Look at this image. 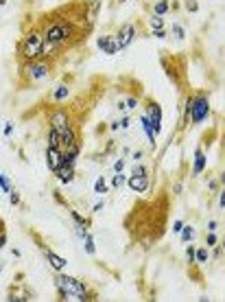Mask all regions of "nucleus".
<instances>
[{"label": "nucleus", "instance_id": "obj_14", "mask_svg": "<svg viewBox=\"0 0 225 302\" xmlns=\"http://www.w3.org/2000/svg\"><path fill=\"white\" fill-rule=\"evenodd\" d=\"M140 125H142V129H144V134H147V140H149V144L151 147H155V138H157V134H155V129H153V125H151V120L144 116H140Z\"/></svg>", "mask_w": 225, "mask_h": 302}, {"label": "nucleus", "instance_id": "obj_8", "mask_svg": "<svg viewBox=\"0 0 225 302\" xmlns=\"http://www.w3.org/2000/svg\"><path fill=\"white\" fill-rule=\"evenodd\" d=\"M144 116L151 120L155 134H160L162 131V105L155 103V101H147V112H144Z\"/></svg>", "mask_w": 225, "mask_h": 302}, {"label": "nucleus", "instance_id": "obj_42", "mask_svg": "<svg viewBox=\"0 0 225 302\" xmlns=\"http://www.w3.org/2000/svg\"><path fill=\"white\" fill-rule=\"evenodd\" d=\"M179 193H181V182H177L173 186V195H179Z\"/></svg>", "mask_w": 225, "mask_h": 302}, {"label": "nucleus", "instance_id": "obj_1", "mask_svg": "<svg viewBox=\"0 0 225 302\" xmlns=\"http://www.w3.org/2000/svg\"><path fill=\"white\" fill-rule=\"evenodd\" d=\"M79 27L75 24V20L66 16H57L51 18L44 29H42V35H44V57H53L62 51V46H68L70 42L77 40Z\"/></svg>", "mask_w": 225, "mask_h": 302}, {"label": "nucleus", "instance_id": "obj_40", "mask_svg": "<svg viewBox=\"0 0 225 302\" xmlns=\"http://www.w3.org/2000/svg\"><path fill=\"white\" fill-rule=\"evenodd\" d=\"M216 228H218V223H216L214 219L208 221V230H210V232H216Z\"/></svg>", "mask_w": 225, "mask_h": 302}, {"label": "nucleus", "instance_id": "obj_13", "mask_svg": "<svg viewBox=\"0 0 225 302\" xmlns=\"http://www.w3.org/2000/svg\"><path fill=\"white\" fill-rule=\"evenodd\" d=\"M53 175H55V178H57L62 184H70L72 180H75V167L62 165V167H59V169H57V171H55Z\"/></svg>", "mask_w": 225, "mask_h": 302}, {"label": "nucleus", "instance_id": "obj_34", "mask_svg": "<svg viewBox=\"0 0 225 302\" xmlns=\"http://www.w3.org/2000/svg\"><path fill=\"white\" fill-rule=\"evenodd\" d=\"M120 171H125V160L123 158L116 160V165H114V173H120Z\"/></svg>", "mask_w": 225, "mask_h": 302}, {"label": "nucleus", "instance_id": "obj_43", "mask_svg": "<svg viewBox=\"0 0 225 302\" xmlns=\"http://www.w3.org/2000/svg\"><path fill=\"white\" fill-rule=\"evenodd\" d=\"M9 3V0H0V7H5V5H7Z\"/></svg>", "mask_w": 225, "mask_h": 302}, {"label": "nucleus", "instance_id": "obj_4", "mask_svg": "<svg viewBox=\"0 0 225 302\" xmlns=\"http://www.w3.org/2000/svg\"><path fill=\"white\" fill-rule=\"evenodd\" d=\"M210 118V99L205 94H194L186 99L184 107V123L203 125Z\"/></svg>", "mask_w": 225, "mask_h": 302}, {"label": "nucleus", "instance_id": "obj_11", "mask_svg": "<svg viewBox=\"0 0 225 302\" xmlns=\"http://www.w3.org/2000/svg\"><path fill=\"white\" fill-rule=\"evenodd\" d=\"M46 167L51 169V173H55L59 167H62V149L59 147L46 144Z\"/></svg>", "mask_w": 225, "mask_h": 302}, {"label": "nucleus", "instance_id": "obj_3", "mask_svg": "<svg viewBox=\"0 0 225 302\" xmlns=\"http://www.w3.org/2000/svg\"><path fill=\"white\" fill-rule=\"evenodd\" d=\"M18 57H20L22 64L44 57V35H42V29H29L22 35L20 44H18Z\"/></svg>", "mask_w": 225, "mask_h": 302}, {"label": "nucleus", "instance_id": "obj_2", "mask_svg": "<svg viewBox=\"0 0 225 302\" xmlns=\"http://www.w3.org/2000/svg\"><path fill=\"white\" fill-rule=\"evenodd\" d=\"M55 289L59 293V300H79V302L96 300V293L86 282L75 278V276L64 274V271H57V276H55Z\"/></svg>", "mask_w": 225, "mask_h": 302}, {"label": "nucleus", "instance_id": "obj_27", "mask_svg": "<svg viewBox=\"0 0 225 302\" xmlns=\"http://www.w3.org/2000/svg\"><path fill=\"white\" fill-rule=\"evenodd\" d=\"M7 245V230H5V219H0V250Z\"/></svg>", "mask_w": 225, "mask_h": 302}, {"label": "nucleus", "instance_id": "obj_15", "mask_svg": "<svg viewBox=\"0 0 225 302\" xmlns=\"http://www.w3.org/2000/svg\"><path fill=\"white\" fill-rule=\"evenodd\" d=\"M70 96V88L66 86V83H59L57 88H55V92H53V101L55 103H62V101H66Z\"/></svg>", "mask_w": 225, "mask_h": 302}, {"label": "nucleus", "instance_id": "obj_16", "mask_svg": "<svg viewBox=\"0 0 225 302\" xmlns=\"http://www.w3.org/2000/svg\"><path fill=\"white\" fill-rule=\"evenodd\" d=\"M70 217L75 219V223H77V228H81V230H88L90 228V219H86L79 210H75V208H70Z\"/></svg>", "mask_w": 225, "mask_h": 302}, {"label": "nucleus", "instance_id": "obj_26", "mask_svg": "<svg viewBox=\"0 0 225 302\" xmlns=\"http://www.w3.org/2000/svg\"><path fill=\"white\" fill-rule=\"evenodd\" d=\"M184 9L188 11V14H197V11H199V3H197V0H186Z\"/></svg>", "mask_w": 225, "mask_h": 302}, {"label": "nucleus", "instance_id": "obj_44", "mask_svg": "<svg viewBox=\"0 0 225 302\" xmlns=\"http://www.w3.org/2000/svg\"><path fill=\"white\" fill-rule=\"evenodd\" d=\"M0 274H3V265H0Z\"/></svg>", "mask_w": 225, "mask_h": 302}, {"label": "nucleus", "instance_id": "obj_28", "mask_svg": "<svg viewBox=\"0 0 225 302\" xmlns=\"http://www.w3.org/2000/svg\"><path fill=\"white\" fill-rule=\"evenodd\" d=\"M9 202H11V206H20V193L16 189L9 191Z\"/></svg>", "mask_w": 225, "mask_h": 302}, {"label": "nucleus", "instance_id": "obj_39", "mask_svg": "<svg viewBox=\"0 0 225 302\" xmlns=\"http://www.w3.org/2000/svg\"><path fill=\"white\" fill-rule=\"evenodd\" d=\"M212 247H214V258H221V256H223V247L218 245V243H216V245H212Z\"/></svg>", "mask_w": 225, "mask_h": 302}, {"label": "nucleus", "instance_id": "obj_12", "mask_svg": "<svg viewBox=\"0 0 225 302\" xmlns=\"http://www.w3.org/2000/svg\"><path fill=\"white\" fill-rule=\"evenodd\" d=\"M205 165H208V158H205L203 149L197 147V151H194V162H192V178H197V175L203 173Z\"/></svg>", "mask_w": 225, "mask_h": 302}, {"label": "nucleus", "instance_id": "obj_33", "mask_svg": "<svg viewBox=\"0 0 225 302\" xmlns=\"http://www.w3.org/2000/svg\"><path fill=\"white\" fill-rule=\"evenodd\" d=\"M151 33H153L157 40H164V38H166V35H168V31H166V29H157V31H151Z\"/></svg>", "mask_w": 225, "mask_h": 302}, {"label": "nucleus", "instance_id": "obj_21", "mask_svg": "<svg viewBox=\"0 0 225 302\" xmlns=\"http://www.w3.org/2000/svg\"><path fill=\"white\" fill-rule=\"evenodd\" d=\"M83 241H86V245H83V247H86V252H88V254L90 256H94L96 254V245H94V237H92V234H86V237H83Z\"/></svg>", "mask_w": 225, "mask_h": 302}, {"label": "nucleus", "instance_id": "obj_9", "mask_svg": "<svg viewBox=\"0 0 225 302\" xmlns=\"http://www.w3.org/2000/svg\"><path fill=\"white\" fill-rule=\"evenodd\" d=\"M96 48L103 51L105 55H116V53H120V46L114 35H99V38H96Z\"/></svg>", "mask_w": 225, "mask_h": 302}, {"label": "nucleus", "instance_id": "obj_36", "mask_svg": "<svg viewBox=\"0 0 225 302\" xmlns=\"http://www.w3.org/2000/svg\"><path fill=\"white\" fill-rule=\"evenodd\" d=\"M181 228H184V221H181V219H177V221L173 223V232H175V234H179Z\"/></svg>", "mask_w": 225, "mask_h": 302}, {"label": "nucleus", "instance_id": "obj_18", "mask_svg": "<svg viewBox=\"0 0 225 302\" xmlns=\"http://www.w3.org/2000/svg\"><path fill=\"white\" fill-rule=\"evenodd\" d=\"M208 250L205 247H194V265H203V263H208Z\"/></svg>", "mask_w": 225, "mask_h": 302}, {"label": "nucleus", "instance_id": "obj_25", "mask_svg": "<svg viewBox=\"0 0 225 302\" xmlns=\"http://www.w3.org/2000/svg\"><path fill=\"white\" fill-rule=\"evenodd\" d=\"M0 189H3V193H9L11 189H14V186H11V180L5 173H0Z\"/></svg>", "mask_w": 225, "mask_h": 302}, {"label": "nucleus", "instance_id": "obj_17", "mask_svg": "<svg viewBox=\"0 0 225 302\" xmlns=\"http://www.w3.org/2000/svg\"><path fill=\"white\" fill-rule=\"evenodd\" d=\"M168 11H171V3H168V0H157V3L153 5V14L155 16H166Z\"/></svg>", "mask_w": 225, "mask_h": 302}, {"label": "nucleus", "instance_id": "obj_37", "mask_svg": "<svg viewBox=\"0 0 225 302\" xmlns=\"http://www.w3.org/2000/svg\"><path fill=\"white\" fill-rule=\"evenodd\" d=\"M109 127H112V131H118V129H123V120H114V123L109 125Z\"/></svg>", "mask_w": 225, "mask_h": 302}, {"label": "nucleus", "instance_id": "obj_35", "mask_svg": "<svg viewBox=\"0 0 225 302\" xmlns=\"http://www.w3.org/2000/svg\"><path fill=\"white\" fill-rule=\"evenodd\" d=\"M103 206H105V202H103V199H99V202H96L94 206H92V213H101Z\"/></svg>", "mask_w": 225, "mask_h": 302}, {"label": "nucleus", "instance_id": "obj_10", "mask_svg": "<svg viewBox=\"0 0 225 302\" xmlns=\"http://www.w3.org/2000/svg\"><path fill=\"white\" fill-rule=\"evenodd\" d=\"M42 252H44V258H46V263L51 265V267H53L55 271H64V269H66V265H68V261H66L64 256L55 254V252L51 250V247H44V245H42Z\"/></svg>", "mask_w": 225, "mask_h": 302}, {"label": "nucleus", "instance_id": "obj_45", "mask_svg": "<svg viewBox=\"0 0 225 302\" xmlns=\"http://www.w3.org/2000/svg\"><path fill=\"white\" fill-rule=\"evenodd\" d=\"M118 3H127V0H118Z\"/></svg>", "mask_w": 225, "mask_h": 302}, {"label": "nucleus", "instance_id": "obj_30", "mask_svg": "<svg viewBox=\"0 0 225 302\" xmlns=\"http://www.w3.org/2000/svg\"><path fill=\"white\" fill-rule=\"evenodd\" d=\"M205 243H208V247L216 245V243H218V237H216V232H210L208 237H205Z\"/></svg>", "mask_w": 225, "mask_h": 302}, {"label": "nucleus", "instance_id": "obj_6", "mask_svg": "<svg viewBox=\"0 0 225 302\" xmlns=\"http://www.w3.org/2000/svg\"><path fill=\"white\" fill-rule=\"evenodd\" d=\"M133 193H138V195H142V193H147L149 191V184H151V180H149V173H131V175H127V182H125Z\"/></svg>", "mask_w": 225, "mask_h": 302}, {"label": "nucleus", "instance_id": "obj_24", "mask_svg": "<svg viewBox=\"0 0 225 302\" xmlns=\"http://www.w3.org/2000/svg\"><path fill=\"white\" fill-rule=\"evenodd\" d=\"M125 182H127V175L120 171V173H114V178H112V182H109V184H112L114 189H120V186H123Z\"/></svg>", "mask_w": 225, "mask_h": 302}, {"label": "nucleus", "instance_id": "obj_23", "mask_svg": "<svg viewBox=\"0 0 225 302\" xmlns=\"http://www.w3.org/2000/svg\"><path fill=\"white\" fill-rule=\"evenodd\" d=\"M94 193H96V195L107 193V182H105V178H103V175H99V180L94 182Z\"/></svg>", "mask_w": 225, "mask_h": 302}, {"label": "nucleus", "instance_id": "obj_22", "mask_svg": "<svg viewBox=\"0 0 225 302\" xmlns=\"http://www.w3.org/2000/svg\"><path fill=\"white\" fill-rule=\"evenodd\" d=\"M149 27H151V31H157V29H164V18L153 14V16L149 18Z\"/></svg>", "mask_w": 225, "mask_h": 302}, {"label": "nucleus", "instance_id": "obj_41", "mask_svg": "<svg viewBox=\"0 0 225 302\" xmlns=\"http://www.w3.org/2000/svg\"><path fill=\"white\" fill-rule=\"evenodd\" d=\"M133 160H142V151H140V149H136V151H133Z\"/></svg>", "mask_w": 225, "mask_h": 302}, {"label": "nucleus", "instance_id": "obj_7", "mask_svg": "<svg viewBox=\"0 0 225 302\" xmlns=\"http://www.w3.org/2000/svg\"><path fill=\"white\" fill-rule=\"evenodd\" d=\"M136 33H138V29H136V24H131V22H127V24H123V27L118 29L114 38H116L120 51H125V48L129 46L133 40H136Z\"/></svg>", "mask_w": 225, "mask_h": 302}, {"label": "nucleus", "instance_id": "obj_38", "mask_svg": "<svg viewBox=\"0 0 225 302\" xmlns=\"http://www.w3.org/2000/svg\"><path fill=\"white\" fill-rule=\"evenodd\" d=\"M218 193H221V195H218V208H225V191H218Z\"/></svg>", "mask_w": 225, "mask_h": 302}, {"label": "nucleus", "instance_id": "obj_5", "mask_svg": "<svg viewBox=\"0 0 225 302\" xmlns=\"http://www.w3.org/2000/svg\"><path fill=\"white\" fill-rule=\"evenodd\" d=\"M51 68H53V64L42 57V59H35V62L22 64V75L27 81H42L51 75Z\"/></svg>", "mask_w": 225, "mask_h": 302}, {"label": "nucleus", "instance_id": "obj_32", "mask_svg": "<svg viewBox=\"0 0 225 302\" xmlns=\"http://www.w3.org/2000/svg\"><path fill=\"white\" fill-rule=\"evenodd\" d=\"M3 134H5V138H9L11 134H14V123H9V120H7V123H5V129H3Z\"/></svg>", "mask_w": 225, "mask_h": 302}, {"label": "nucleus", "instance_id": "obj_31", "mask_svg": "<svg viewBox=\"0 0 225 302\" xmlns=\"http://www.w3.org/2000/svg\"><path fill=\"white\" fill-rule=\"evenodd\" d=\"M125 107H127V110H136V107H138V99H136V96H131V99H127Z\"/></svg>", "mask_w": 225, "mask_h": 302}, {"label": "nucleus", "instance_id": "obj_19", "mask_svg": "<svg viewBox=\"0 0 225 302\" xmlns=\"http://www.w3.org/2000/svg\"><path fill=\"white\" fill-rule=\"evenodd\" d=\"M179 234H181V241H184V243H192V241H194V237H197V232H194V228H192V226L181 228V230H179Z\"/></svg>", "mask_w": 225, "mask_h": 302}, {"label": "nucleus", "instance_id": "obj_20", "mask_svg": "<svg viewBox=\"0 0 225 302\" xmlns=\"http://www.w3.org/2000/svg\"><path fill=\"white\" fill-rule=\"evenodd\" d=\"M171 33L175 35V40H186V29L181 27L179 22H173L171 24Z\"/></svg>", "mask_w": 225, "mask_h": 302}, {"label": "nucleus", "instance_id": "obj_29", "mask_svg": "<svg viewBox=\"0 0 225 302\" xmlns=\"http://www.w3.org/2000/svg\"><path fill=\"white\" fill-rule=\"evenodd\" d=\"M186 258H188V265H194V245L186 247Z\"/></svg>", "mask_w": 225, "mask_h": 302}]
</instances>
